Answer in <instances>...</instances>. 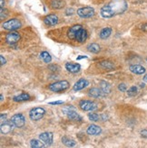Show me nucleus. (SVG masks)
Wrapping results in <instances>:
<instances>
[{"label":"nucleus","instance_id":"16","mask_svg":"<svg viewBox=\"0 0 147 148\" xmlns=\"http://www.w3.org/2000/svg\"><path fill=\"white\" fill-rule=\"evenodd\" d=\"M82 28V25H74L72 26L70 29H69V31H68V37L71 39V40H76V34L78 33V31L80 30V29Z\"/></svg>","mask_w":147,"mask_h":148},{"label":"nucleus","instance_id":"7","mask_svg":"<svg viewBox=\"0 0 147 148\" xmlns=\"http://www.w3.org/2000/svg\"><path fill=\"white\" fill-rule=\"evenodd\" d=\"M79 107L84 111H94L97 108V104L90 100H81L79 102Z\"/></svg>","mask_w":147,"mask_h":148},{"label":"nucleus","instance_id":"34","mask_svg":"<svg viewBox=\"0 0 147 148\" xmlns=\"http://www.w3.org/2000/svg\"><path fill=\"white\" fill-rule=\"evenodd\" d=\"M140 29H141V30H143V31H144V32H147V23H144V24L141 25H140Z\"/></svg>","mask_w":147,"mask_h":148},{"label":"nucleus","instance_id":"29","mask_svg":"<svg viewBox=\"0 0 147 148\" xmlns=\"http://www.w3.org/2000/svg\"><path fill=\"white\" fill-rule=\"evenodd\" d=\"M127 94L130 97H135V96L138 94V88L136 86H132L127 90Z\"/></svg>","mask_w":147,"mask_h":148},{"label":"nucleus","instance_id":"38","mask_svg":"<svg viewBox=\"0 0 147 148\" xmlns=\"http://www.w3.org/2000/svg\"><path fill=\"white\" fill-rule=\"evenodd\" d=\"M0 59H1V65H4L6 62V59L4 58V56L3 55H1L0 56Z\"/></svg>","mask_w":147,"mask_h":148},{"label":"nucleus","instance_id":"24","mask_svg":"<svg viewBox=\"0 0 147 148\" xmlns=\"http://www.w3.org/2000/svg\"><path fill=\"white\" fill-rule=\"evenodd\" d=\"M62 143L65 145V146H67V147H73V146H75L76 145V141L74 139H71L67 136H63L62 137Z\"/></svg>","mask_w":147,"mask_h":148},{"label":"nucleus","instance_id":"1","mask_svg":"<svg viewBox=\"0 0 147 148\" xmlns=\"http://www.w3.org/2000/svg\"><path fill=\"white\" fill-rule=\"evenodd\" d=\"M127 9V4L124 0H114L104 5L100 10V14L104 18H112L123 13Z\"/></svg>","mask_w":147,"mask_h":148},{"label":"nucleus","instance_id":"18","mask_svg":"<svg viewBox=\"0 0 147 148\" xmlns=\"http://www.w3.org/2000/svg\"><path fill=\"white\" fill-rule=\"evenodd\" d=\"M86 39H87V32H86V30H85V29L82 27L78 31V33L76 34V41H77L79 42H84Z\"/></svg>","mask_w":147,"mask_h":148},{"label":"nucleus","instance_id":"26","mask_svg":"<svg viewBox=\"0 0 147 148\" xmlns=\"http://www.w3.org/2000/svg\"><path fill=\"white\" fill-rule=\"evenodd\" d=\"M98 66L101 68H103V69H106V70H112L114 67V63L111 62H108V61H104V62H99Z\"/></svg>","mask_w":147,"mask_h":148},{"label":"nucleus","instance_id":"33","mask_svg":"<svg viewBox=\"0 0 147 148\" xmlns=\"http://www.w3.org/2000/svg\"><path fill=\"white\" fill-rule=\"evenodd\" d=\"M74 13H75V10L73 8H67L65 10V14H67V16H72Z\"/></svg>","mask_w":147,"mask_h":148},{"label":"nucleus","instance_id":"40","mask_svg":"<svg viewBox=\"0 0 147 148\" xmlns=\"http://www.w3.org/2000/svg\"><path fill=\"white\" fill-rule=\"evenodd\" d=\"M144 82H146V83H147V74H146V75L144 77Z\"/></svg>","mask_w":147,"mask_h":148},{"label":"nucleus","instance_id":"20","mask_svg":"<svg viewBox=\"0 0 147 148\" xmlns=\"http://www.w3.org/2000/svg\"><path fill=\"white\" fill-rule=\"evenodd\" d=\"M51 7L54 9H61L65 5L64 0H51Z\"/></svg>","mask_w":147,"mask_h":148},{"label":"nucleus","instance_id":"5","mask_svg":"<svg viewBox=\"0 0 147 148\" xmlns=\"http://www.w3.org/2000/svg\"><path fill=\"white\" fill-rule=\"evenodd\" d=\"M63 112L67 115L70 119L72 120H75V121H80L82 118H81V116L77 114V112L76 111V109L74 108L72 106H67L65 107L62 109Z\"/></svg>","mask_w":147,"mask_h":148},{"label":"nucleus","instance_id":"23","mask_svg":"<svg viewBox=\"0 0 147 148\" xmlns=\"http://www.w3.org/2000/svg\"><path fill=\"white\" fill-rule=\"evenodd\" d=\"M112 34V28H110V27H105L104 29H102V31L100 32V38L101 39H107L108 37L111 35Z\"/></svg>","mask_w":147,"mask_h":148},{"label":"nucleus","instance_id":"28","mask_svg":"<svg viewBox=\"0 0 147 148\" xmlns=\"http://www.w3.org/2000/svg\"><path fill=\"white\" fill-rule=\"evenodd\" d=\"M40 58L46 63H49V62H51V61H52V57H51V55L47 53V51H42L40 54Z\"/></svg>","mask_w":147,"mask_h":148},{"label":"nucleus","instance_id":"32","mask_svg":"<svg viewBox=\"0 0 147 148\" xmlns=\"http://www.w3.org/2000/svg\"><path fill=\"white\" fill-rule=\"evenodd\" d=\"M0 14H1V16H0V18H1V20H4L6 16H7V11L5 9V8H1V13H0Z\"/></svg>","mask_w":147,"mask_h":148},{"label":"nucleus","instance_id":"22","mask_svg":"<svg viewBox=\"0 0 147 148\" xmlns=\"http://www.w3.org/2000/svg\"><path fill=\"white\" fill-rule=\"evenodd\" d=\"M14 101L16 102H21V101H26L30 99V95L27 94V93H21L17 96H15L14 97Z\"/></svg>","mask_w":147,"mask_h":148},{"label":"nucleus","instance_id":"39","mask_svg":"<svg viewBox=\"0 0 147 148\" xmlns=\"http://www.w3.org/2000/svg\"><path fill=\"white\" fill-rule=\"evenodd\" d=\"M5 1L4 0H0V5H1V8H4L5 7Z\"/></svg>","mask_w":147,"mask_h":148},{"label":"nucleus","instance_id":"11","mask_svg":"<svg viewBox=\"0 0 147 148\" xmlns=\"http://www.w3.org/2000/svg\"><path fill=\"white\" fill-rule=\"evenodd\" d=\"M19 40H20V34L18 33L13 32V31H12V33H9L6 36V42L8 44H15Z\"/></svg>","mask_w":147,"mask_h":148},{"label":"nucleus","instance_id":"43","mask_svg":"<svg viewBox=\"0 0 147 148\" xmlns=\"http://www.w3.org/2000/svg\"><path fill=\"white\" fill-rule=\"evenodd\" d=\"M146 61H147V60H146Z\"/></svg>","mask_w":147,"mask_h":148},{"label":"nucleus","instance_id":"6","mask_svg":"<svg viewBox=\"0 0 147 148\" xmlns=\"http://www.w3.org/2000/svg\"><path fill=\"white\" fill-rule=\"evenodd\" d=\"M77 14L82 18H90L94 16V9L91 6L81 7L77 10Z\"/></svg>","mask_w":147,"mask_h":148},{"label":"nucleus","instance_id":"30","mask_svg":"<svg viewBox=\"0 0 147 148\" xmlns=\"http://www.w3.org/2000/svg\"><path fill=\"white\" fill-rule=\"evenodd\" d=\"M88 118H89L91 121L97 122L101 119V116L95 114V113H90V114H88Z\"/></svg>","mask_w":147,"mask_h":148},{"label":"nucleus","instance_id":"37","mask_svg":"<svg viewBox=\"0 0 147 148\" xmlns=\"http://www.w3.org/2000/svg\"><path fill=\"white\" fill-rule=\"evenodd\" d=\"M1 124L6 121V114H1Z\"/></svg>","mask_w":147,"mask_h":148},{"label":"nucleus","instance_id":"21","mask_svg":"<svg viewBox=\"0 0 147 148\" xmlns=\"http://www.w3.org/2000/svg\"><path fill=\"white\" fill-rule=\"evenodd\" d=\"M100 88L105 95H107L111 92V86H110V84L106 82V81H104V80L100 81Z\"/></svg>","mask_w":147,"mask_h":148},{"label":"nucleus","instance_id":"35","mask_svg":"<svg viewBox=\"0 0 147 148\" xmlns=\"http://www.w3.org/2000/svg\"><path fill=\"white\" fill-rule=\"evenodd\" d=\"M50 105H61V104H64V101L60 100V101H55V102H50L49 103Z\"/></svg>","mask_w":147,"mask_h":148},{"label":"nucleus","instance_id":"8","mask_svg":"<svg viewBox=\"0 0 147 148\" xmlns=\"http://www.w3.org/2000/svg\"><path fill=\"white\" fill-rule=\"evenodd\" d=\"M10 120L13 123V125H15V127H18V128L23 127L24 125H25V124H26L25 116L22 115V114H16V115H14L11 117Z\"/></svg>","mask_w":147,"mask_h":148},{"label":"nucleus","instance_id":"14","mask_svg":"<svg viewBox=\"0 0 147 148\" xmlns=\"http://www.w3.org/2000/svg\"><path fill=\"white\" fill-rule=\"evenodd\" d=\"M88 95L90 96L92 98H94V99H98V98H101V97H104L105 96L103 91L101 90V88H90L89 90H88Z\"/></svg>","mask_w":147,"mask_h":148},{"label":"nucleus","instance_id":"2","mask_svg":"<svg viewBox=\"0 0 147 148\" xmlns=\"http://www.w3.org/2000/svg\"><path fill=\"white\" fill-rule=\"evenodd\" d=\"M69 88V82L67 80H60L56 81L48 86V88L53 92H61Z\"/></svg>","mask_w":147,"mask_h":148},{"label":"nucleus","instance_id":"13","mask_svg":"<svg viewBox=\"0 0 147 148\" xmlns=\"http://www.w3.org/2000/svg\"><path fill=\"white\" fill-rule=\"evenodd\" d=\"M86 132H87V134L90 136H98L102 133V129L96 125H91L88 127Z\"/></svg>","mask_w":147,"mask_h":148},{"label":"nucleus","instance_id":"19","mask_svg":"<svg viewBox=\"0 0 147 148\" xmlns=\"http://www.w3.org/2000/svg\"><path fill=\"white\" fill-rule=\"evenodd\" d=\"M65 69H67L69 72L71 73H77L80 69L81 66L79 64H75V63H67L65 64Z\"/></svg>","mask_w":147,"mask_h":148},{"label":"nucleus","instance_id":"27","mask_svg":"<svg viewBox=\"0 0 147 148\" xmlns=\"http://www.w3.org/2000/svg\"><path fill=\"white\" fill-rule=\"evenodd\" d=\"M87 50L93 53H98L100 51V46L97 43H90L89 45L87 46Z\"/></svg>","mask_w":147,"mask_h":148},{"label":"nucleus","instance_id":"10","mask_svg":"<svg viewBox=\"0 0 147 148\" xmlns=\"http://www.w3.org/2000/svg\"><path fill=\"white\" fill-rule=\"evenodd\" d=\"M58 16L56 14H48L45 18H44V23L48 26H54L58 24Z\"/></svg>","mask_w":147,"mask_h":148},{"label":"nucleus","instance_id":"41","mask_svg":"<svg viewBox=\"0 0 147 148\" xmlns=\"http://www.w3.org/2000/svg\"><path fill=\"white\" fill-rule=\"evenodd\" d=\"M83 58H86V56H81V57H78L77 60H80V59H83Z\"/></svg>","mask_w":147,"mask_h":148},{"label":"nucleus","instance_id":"25","mask_svg":"<svg viewBox=\"0 0 147 148\" xmlns=\"http://www.w3.org/2000/svg\"><path fill=\"white\" fill-rule=\"evenodd\" d=\"M30 145L32 148H42V147H45L46 145L43 143V141L41 140H37V139H32L30 141Z\"/></svg>","mask_w":147,"mask_h":148},{"label":"nucleus","instance_id":"42","mask_svg":"<svg viewBox=\"0 0 147 148\" xmlns=\"http://www.w3.org/2000/svg\"><path fill=\"white\" fill-rule=\"evenodd\" d=\"M4 99V97H3V95L1 94V100H3Z\"/></svg>","mask_w":147,"mask_h":148},{"label":"nucleus","instance_id":"15","mask_svg":"<svg viewBox=\"0 0 147 148\" xmlns=\"http://www.w3.org/2000/svg\"><path fill=\"white\" fill-rule=\"evenodd\" d=\"M13 127H15V125H13L11 120L10 121H6L5 123L1 124V128H0V130H1L2 134L6 135V134H8V133L13 129Z\"/></svg>","mask_w":147,"mask_h":148},{"label":"nucleus","instance_id":"17","mask_svg":"<svg viewBox=\"0 0 147 148\" xmlns=\"http://www.w3.org/2000/svg\"><path fill=\"white\" fill-rule=\"evenodd\" d=\"M129 70L135 73V74H138V75H140V74H144L145 72V68L143 67L142 65H138V64H135V65H131L129 67Z\"/></svg>","mask_w":147,"mask_h":148},{"label":"nucleus","instance_id":"3","mask_svg":"<svg viewBox=\"0 0 147 148\" xmlns=\"http://www.w3.org/2000/svg\"><path fill=\"white\" fill-rule=\"evenodd\" d=\"M3 28L6 29V30H8V31H16L17 29L21 28L22 24L21 22L17 19V18H12L9 19L6 22H4L3 25H2Z\"/></svg>","mask_w":147,"mask_h":148},{"label":"nucleus","instance_id":"36","mask_svg":"<svg viewBox=\"0 0 147 148\" xmlns=\"http://www.w3.org/2000/svg\"><path fill=\"white\" fill-rule=\"evenodd\" d=\"M141 136L144 138H147V129H144L141 131Z\"/></svg>","mask_w":147,"mask_h":148},{"label":"nucleus","instance_id":"9","mask_svg":"<svg viewBox=\"0 0 147 148\" xmlns=\"http://www.w3.org/2000/svg\"><path fill=\"white\" fill-rule=\"evenodd\" d=\"M39 139L46 145V146H50L53 144L54 136L51 132H44L39 135Z\"/></svg>","mask_w":147,"mask_h":148},{"label":"nucleus","instance_id":"12","mask_svg":"<svg viewBox=\"0 0 147 148\" xmlns=\"http://www.w3.org/2000/svg\"><path fill=\"white\" fill-rule=\"evenodd\" d=\"M88 85H89V82L88 80L85 79H80L77 82H76V84L74 85L73 87V90L75 91H79V90H82L83 88H86Z\"/></svg>","mask_w":147,"mask_h":148},{"label":"nucleus","instance_id":"4","mask_svg":"<svg viewBox=\"0 0 147 148\" xmlns=\"http://www.w3.org/2000/svg\"><path fill=\"white\" fill-rule=\"evenodd\" d=\"M45 114H46V110L43 108H32L30 110V112H29V117L33 121H38L45 116Z\"/></svg>","mask_w":147,"mask_h":148},{"label":"nucleus","instance_id":"31","mask_svg":"<svg viewBox=\"0 0 147 148\" xmlns=\"http://www.w3.org/2000/svg\"><path fill=\"white\" fill-rule=\"evenodd\" d=\"M118 90H119L121 92H124V91H126L127 87H126V85L124 84V83H121V84L118 85Z\"/></svg>","mask_w":147,"mask_h":148}]
</instances>
